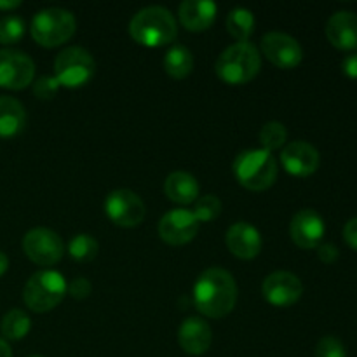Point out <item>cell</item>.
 Wrapping results in <instances>:
<instances>
[{"instance_id":"obj_1","label":"cell","mask_w":357,"mask_h":357,"mask_svg":"<svg viewBox=\"0 0 357 357\" xmlns=\"http://www.w3.org/2000/svg\"><path fill=\"white\" fill-rule=\"evenodd\" d=\"M237 302V282L229 271L211 267L194 284V303L199 312L211 319L230 314Z\"/></svg>"},{"instance_id":"obj_2","label":"cell","mask_w":357,"mask_h":357,"mask_svg":"<svg viewBox=\"0 0 357 357\" xmlns=\"http://www.w3.org/2000/svg\"><path fill=\"white\" fill-rule=\"evenodd\" d=\"M129 33L146 47H160L174 42L178 35L176 17L162 6H149L139 9L129 23Z\"/></svg>"},{"instance_id":"obj_3","label":"cell","mask_w":357,"mask_h":357,"mask_svg":"<svg viewBox=\"0 0 357 357\" xmlns=\"http://www.w3.org/2000/svg\"><path fill=\"white\" fill-rule=\"evenodd\" d=\"M261 68L260 51L251 42H236L229 45L215 63L216 75L227 84H246L258 75Z\"/></svg>"},{"instance_id":"obj_4","label":"cell","mask_w":357,"mask_h":357,"mask_svg":"<svg viewBox=\"0 0 357 357\" xmlns=\"http://www.w3.org/2000/svg\"><path fill=\"white\" fill-rule=\"evenodd\" d=\"M232 171L244 188L260 192L274 185L278 178V162L272 152L264 149H250L237 153Z\"/></svg>"},{"instance_id":"obj_5","label":"cell","mask_w":357,"mask_h":357,"mask_svg":"<svg viewBox=\"0 0 357 357\" xmlns=\"http://www.w3.org/2000/svg\"><path fill=\"white\" fill-rule=\"evenodd\" d=\"M31 37L44 47H56L73 37L77 20L73 13L63 7H45L31 20Z\"/></svg>"},{"instance_id":"obj_6","label":"cell","mask_w":357,"mask_h":357,"mask_svg":"<svg viewBox=\"0 0 357 357\" xmlns=\"http://www.w3.org/2000/svg\"><path fill=\"white\" fill-rule=\"evenodd\" d=\"M65 278L56 271H38L26 281L23 300L33 312H47L63 302L66 295Z\"/></svg>"},{"instance_id":"obj_7","label":"cell","mask_w":357,"mask_h":357,"mask_svg":"<svg viewBox=\"0 0 357 357\" xmlns=\"http://www.w3.org/2000/svg\"><path fill=\"white\" fill-rule=\"evenodd\" d=\"M96 72V61L87 49L80 45L65 47L54 59V77L59 86H86Z\"/></svg>"},{"instance_id":"obj_8","label":"cell","mask_w":357,"mask_h":357,"mask_svg":"<svg viewBox=\"0 0 357 357\" xmlns=\"http://www.w3.org/2000/svg\"><path fill=\"white\" fill-rule=\"evenodd\" d=\"M23 251L33 264L49 267V265L58 264L63 258L65 243L54 230L37 227L24 234Z\"/></svg>"},{"instance_id":"obj_9","label":"cell","mask_w":357,"mask_h":357,"mask_svg":"<svg viewBox=\"0 0 357 357\" xmlns=\"http://www.w3.org/2000/svg\"><path fill=\"white\" fill-rule=\"evenodd\" d=\"M105 213L119 227H136L145 218V202L129 188L112 190L105 199Z\"/></svg>"},{"instance_id":"obj_10","label":"cell","mask_w":357,"mask_h":357,"mask_svg":"<svg viewBox=\"0 0 357 357\" xmlns=\"http://www.w3.org/2000/svg\"><path fill=\"white\" fill-rule=\"evenodd\" d=\"M35 63L26 52L17 49H0V87L24 89L33 82Z\"/></svg>"},{"instance_id":"obj_11","label":"cell","mask_w":357,"mask_h":357,"mask_svg":"<svg viewBox=\"0 0 357 357\" xmlns=\"http://www.w3.org/2000/svg\"><path fill=\"white\" fill-rule=\"evenodd\" d=\"M265 300L275 307H289L303 295V284L300 278L288 271H275L265 278L261 284Z\"/></svg>"},{"instance_id":"obj_12","label":"cell","mask_w":357,"mask_h":357,"mask_svg":"<svg viewBox=\"0 0 357 357\" xmlns=\"http://www.w3.org/2000/svg\"><path fill=\"white\" fill-rule=\"evenodd\" d=\"M261 51L268 61L279 68H293L300 65L303 58V49L295 37L284 31H268L261 38Z\"/></svg>"},{"instance_id":"obj_13","label":"cell","mask_w":357,"mask_h":357,"mask_svg":"<svg viewBox=\"0 0 357 357\" xmlns=\"http://www.w3.org/2000/svg\"><path fill=\"white\" fill-rule=\"evenodd\" d=\"M199 220L190 209H171L159 220V236L164 243L180 246L197 236Z\"/></svg>"},{"instance_id":"obj_14","label":"cell","mask_w":357,"mask_h":357,"mask_svg":"<svg viewBox=\"0 0 357 357\" xmlns=\"http://www.w3.org/2000/svg\"><path fill=\"white\" fill-rule=\"evenodd\" d=\"M324 232H326V225H324L323 216L316 209H300L289 223V236L293 243L303 250H312L319 246Z\"/></svg>"},{"instance_id":"obj_15","label":"cell","mask_w":357,"mask_h":357,"mask_svg":"<svg viewBox=\"0 0 357 357\" xmlns=\"http://www.w3.org/2000/svg\"><path fill=\"white\" fill-rule=\"evenodd\" d=\"M319 152L314 145L296 139L289 142L281 152V164L293 176H310L319 167Z\"/></svg>"},{"instance_id":"obj_16","label":"cell","mask_w":357,"mask_h":357,"mask_svg":"<svg viewBox=\"0 0 357 357\" xmlns=\"http://www.w3.org/2000/svg\"><path fill=\"white\" fill-rule=\"evenodd\" d=\"M213 331L208 321L202 317L190 316L180 324L178 330V344L187 354L201 356L211 347Z\"/></svg>"},{"instance_id":"obj_17","label":"cell","mask_w":357,"mask_h":357,"mask_svg":"<svg viewBox=\"0 0 357 357\" xmlns=\"http://www.w3.org/2000/svg\"><path fill=\"white\" fill-rule=\"evenodd\" d=\"M227 246L236 257L243 260H251L261 251V234L250 222H237L227 230Z\"/></svg>"},{"instance_id":"obj_18","label":"cell","mask_w":357,"mask_h":357,"mask_svg":"<svg viewBox=\"0 0 357 357\" xmlns=\"http://www.w3.org/2000/svg\"><path fill=\"white\" fill-rule=\"evenodd\" d=\"M326 37L342 51L357 49V14L351 10H338L331 14L326 23Z\"/></svg>"},{"instance_id":"obj_19","label":"cell","mask_w":357,"mask_h":357,"mask_svg":"<svg viewBox=\"0 0 357 357\" xmlns=\"http://www.w3.org/2000/svg\"><path fill=\"white\" fill-rule=\"evenodd\" d=\"M218 6L213 0H183L178 7V17L187 30L201 31L215 23Z\"/></svg>"},{"instance_id":"obj_20","label":"cell","mask_w":357,"mask_h":357,"mask_svg":"<svg viewBox=\"0 0 357 357\" xmlns=\"http://www.w3.org/2000/svg\"><path fill=\"white\" fill-rule=\"evenodd\" d=\"M164 194L178 204H190L199 197V183L187 171H174L164 181Z\"/></svg>"},{"instance_id":"obj_21","label":"cell","mask_w":357,"mask_h":357,"mask_svg":"<svg viewBox=\"0 0 357 357\" xmlns=\"http://www.w3.org/2000/svg\"><path fill=\"white\" fill-rule=\"evenodd\" d=\"M26 124L24 107L10 96H0V138H10L23 131Z\"/></svg>"},{"instance_id":"obj_22","label":"cell","mask_w":357,"mask_h":357,"mask_svg":"<svg viewBox=\"0 0 357 357\" xmlns=\"http://www.w3.org/2000/svg\"><path fill=\"white\" fill-rule=\"evenodd\" d=\"M164 70L173 79H185L194 70V56L185 45L174 44L164 56Z\"/></svg>"},{"instance_id":"obj_23","label":"cell","mask_w":357,"mask_h":357,"mask_svg":"<svg viewBox=\"0 0 357 357\" xmlns=\"http://www.w3.org/2000/svg\"><path fill=\"white\" fill-rule=\"evenodd\" d=\"M227 30L239 42H248L255 30V16L246 7H234L227 16Z\"/></svg>"},{"instance_id":"obj_24","label":"cell","mask_w":357,"mask_h":357,"mask_svg":"<svg viewBox=\"0 0 357 357\" xmlns=\"http://www.w3.org/2000/svg\"><path fill=\"white\" fill-rule=\"evenodd\" d=\"M31 328V321L28 314L21 309H13L3 316L0 323V331L7 340H21L28 335Z\"/></svg>"},{"instance_id":"obj_25","label":"cell","mask_w":357,"mask_h":357,"mask_svg":"<svg viewBox=\"0 0 357 357\" xmlns=\"http://www.w3.org/2000/svg\"><path fill=\"white\" fill-rule=\"evenodd\" d=\"M100 244L91 234H77L70 239L68 253L77 261H91L96 258Z\"/></svg>"},{"instance_id":"obj_26","label":"cell","mask_w":357,"mask_h":357,"mask_svg":"<svg viewBox=\"0 0 357 357\" xmlns=\"http://www.w3.org/2000/svg\"><path fill=\"white\" fill-rule=\"evenodd\" d=\"M288 138V131H286L284 124L279 121H268L261 126L260 129V143L261 149L272 152V150L281 149Z\"/></svg>"},{"instance_id":"obj_27","label":"cell","mask_w":357,"mask_h":357,"mask_svg":"<svg viewBox=\"0 0 357 357\" xmlns=\"http://www.w3.org/2000/svg\"><path fill=\"white\" fill-rule=\"evenodd\" d=\"M24 31H26V23L21 16L6 14V16L0 17V44H16L23 38Z\"/></svg>"},{"instance_id":"obj_28","label":"cell","mask_w":357,"mask_h":357,"mask_svg":"<svg viewBox=\"0 0 357 357\" xmlns=\"http://www.w3.org/2000/svg\"><path fill=\"white\" fill-rule=\"evenodd\" d=\"M195 218L201 222H213L216 216H220L222 213V201L220 197H216L215 194H208V195H201V197L195 199L194 204V211Z\"/></svg>"},{"instance_id":"obj_29","label":"cell","mask_w":357,"mask_h":357,"mask_svg":"<svg viewBox=\"0 0 357 357\" xmlns=\"http://www.w3.org/2000/svg\"><path fill=\"white\" fill-rule=\"evenodd\" d=\"M316 357H347V351L338 338L328 335L317 342Z\"/></svg>"},{"instance_id":"obj_30","label":"cell","mask_w":357,"mask_h":357,"mask_svg":"<svg viewBox=\"0 0 357 357\" xmlns=\"http://www.w3.org/2000/svg\"><path fill=\"white\" fill-rule=\"evenodd\" d=\"M59 82L54 75H40L33 82V94L40 100H52L59 91Z\"/></svg>"},{"instance_id":"obj_31","label":"cell","mask_w":357,"mask_h":357,"mask_svg":"<svg viewBox=\"0 0 357 357\" xmlns=\"http://www.w3.org/2000/svg\"><path fill=\"white\" fill-rule=\"evenodd\" d=\"M66 291H68L73 298L84 300L91 295V291H93V284H91L89 279L86 278H73L72 281L68 282Z\"/></svg>"},{"instance_id":"obj_32","label":"cell","mask_w":357,"mask_h":357,"mask_svg":"<svg viewBox=\"0 0 357 357\" xmlns=\"http://www.w3.org/2000/svg\"><path fill=\"white\" fill-rule=\"evenodd\" d=\"M317 257H319V260L324 261V264H335V261L338 260V257H340V253H338V248L335 246V244L321 243L319 246H317Z\"/></svg>"},{"instance_id":"obj_33","label":"cell","mask_w":357,"mask_h":357,"mask_svg":"<svg viewBox=\"0 0 357 357\" xmlns=\"http://www.w3.org/2000/svg\"><path fill=\"white\" fill-rule=\"evenodd\" d=\"M344 239L352 250L357 251V218H351L344 227Z\"/></svg>"},{"instance_id":"obj_34","label":"cell","mask_w":357,"mask_h":357,"mask_svg":"<svg viewBox=\"0 0 357 357\" xmlns=\"http://www.w3.org/2000/svg\"><path fill=\"white\" fill-rule=\"evenodd\" d=\"M342 70L351 79H357V52L345 56V59L342 61Z\"/></svg>"},{"instance_id":"obj_35","label":"cell","mask_w":357,"mask_h":357,"mask_svg":"<svg viewBox=\"0 0 357 357\" xmlns=\"http://www.w3.org/2000/svg\"><path fill=\"white\" fill-rule=\"evenodd\" d=\"M21 6V0H0V9H16V7Z\"/></svg>"},{"instance_id":"obj_36","label":"cell","mask_w":357,"mask_h":357,"mask_svg":"<svg viewBox=\"0 0 357 357\" xmlns=\"http://www.w3.org/2000/svg\"><path fill=\"white\" fill-rule=\"evenodd\" d=\"M0 357H13V351L3 338H0Z\"/></svg>"},{"instance_id":"obj_37","label":"cell","mask_w":357,"mask_h":357,"mask_svg":"<svg viewBox=\"0 0 357 357\" xmlns=\"http://www.w3.org/2000/svg\"><path fill=\"white\" fill-rule=\"evenodd\" d=\"M7 268H9V258H7L6 253L0 251V275L6 274Z\"/></svg>"},{"instance_id":"obj_38","label":"cell","mask_w":357,"mask_h":357,"mask_svg":"<svg viewBox=\"0 0 357 357\" xmlns=\"http://www.w3.org/2000/svg\"><path fill=\"white\" fill-rule=\"evenodd\" d=\"M30 357H44V356H30Z\"/></svg>"}]
</instances>
